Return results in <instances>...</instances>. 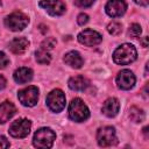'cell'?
<instances>
[{"mask_svg":"<svg viewBox=\"0 0 149 149\" xmlns=\"http://www.w3.org/2000/svg\"><path fill=\"white\" fill-rule=\"evenodd\" d=\"M137 57L136 49L133 44L125 43L115 49L113 52V61L120 65H127L133 63Z\"/></svg>","mask_w":149,"mask_h":149,"instance_id":"1","label":"cell"},{"mask_svg":"<svg viewBox=\"0 0 149 149\" xmlns=\"http://www.w3.org/2000/svg\"><path fill=\"white\" fill-rule=\"evenodd\" d=\"M69 116L76 122H83L90 116V111L81 99L74 98L69 105Z\"/></svg>","mask_w":149,"mask_h":149,"instance_id":"2","label":"cell"},{"mask_svg":"<svg viewBox=\"0 0 149 149\" xmlns=\"http://www.w3.org/2000/svg\"><path fill=\"white\" fill-rule=\"evenodd\" d=\"M56 140V134L50 128H40L33 139V143L36 148H50Z\"/></svg>","mask_w":149,"mask_h":149,"instance_id":"3","label":"cell"},{"mask_svg":"<svg viewBox=\"0 0 149 149\" xmlns=\"http://www.w3.org/2000/svg\"><path fill=\"white\" fill-rule=\"evenodd\" d=\"M28 22H29L28 16L21 12H14L5 19L6 27L13 31H19V30L24 29L27 27Z\"/></svg>","mask_w":149,"mask_h":149,"instance_id":"4","label":"cell"},{"mask_svg":"<svg viewBox=\"0 0 149 149\" xmlns=\"http://www.w3.org/2000/svg\"><path fill=\"white\" fill-rule=\"evenodd\" d=\"M97 141L100 147H111L116 144L118 139L115 134V129L111 126H105L98 129L97 133Z\"/></svg>","mask_w":149,"mask_h":149,"instance_id":"5","label":"cell"},{"mask_svg":"<svg viewBox=\"0 0 149 149\" xmlns=\"http://www.w3.org/2000/svg\"><path fill=\"white\" fill-rule=\"evenodd\" d=\"M47 105L52 112H61L65 106V95L63 91L58 88L52 90L47 97Z\"/></svg>","mask_w":149,"mask_h":149,"instance_id":"6","label":"cell"},{"mask_svg":"<svg viewBox=\"0 0 149 149\" xmlns=\"http://www.w3.org/2000/svg\"><path fill=\"white\" fill-rule=\"evenodd\" d=\"M30 127H31V123H30L29 120L17 119V120L13 121V123L9 126V134L13 137L22 139V137H26L29 134Z\"/></svg>","mask_w":149,"mask_h":149,"instance_id":"7","label":"cell"},{"mask_svg":"<svg viewBox=\"0 0 149 149\" xmlns=\"http://www.w3.org/2000/svg\"><path fill=\"white\" fill-rule=\"evenodd\" d=\"M17 97L22 105L28 106V107L35 106L38 100V88L36 86H28L19 91Z\"/></svg>","mask_w":149,"mask_h":149,"instance_id":"8","label":"cell"},{"mask_svg":"<svg viewBox=\"0 0 149 149\" xmlns=\"http://www.w3.org/2000/svg\"><path fill=\"white\" fill-rule=\"evenodd\" d=\"M101 40H102L101 35L99 33H97L95 30H92V29H85L78 35V41L86 47L97 45L101 42Z\"/></svg>","mask_w":149,"mask_h":149,"instance_id":"9","label":"cell"},{"mask_svg":"<svg viewBox=\"0 0 149 149\" xmlns=\"http://www.w3.org/2000/svg\"><path fill=\"white\" fill-rule=\"evenodd\" d=\"M40 6L52 16L62 15L65 12V5L61 0H41Z\"/></svg>","mask_w":149,"mask_h":149,"instance_id":"10","label":"cell"},{"mask_svg":"<svg viewBox=\"0 0 149 149\" xmlns=\"http://www.w3.org/2000/svg\"><path fill=\"white\" fill-rule=\"evenodd\" d=\"M106 13L112 17H118L125 14L127 5L125 0H109L105 7Z\"/></svg>","mask_w":149,"mask_h":149,"instance_id":"11","label":"cell"},{"mask_svg":"<svg viewBox=\"0 0 149 149\" xmlns=\"http://www.w3.org/2000/svg\"><path fill=\"white\" fill-rule=\"evenodd\" d=\"M116 84L122 90H129L135 84V76L129 70H121L116 77Z\"/></svg>","mask_w":149,"mask_h":149,"instance_id":"12","label":"cell"},{"mask_svg":"<svg viewBox=\"0 0 149 149\" xmlns=\"http://www.w3.org/2000/svg\"><path fill=\"white\" fill-rule=\"evenodd\" d=\"M119 108H120V104H119L118 99H115V98H108V99L104 102L101 111H102V113H104L106 116L113 118V116H115V115L118 114Z\"/></svg>","mask_w":149,"mask_h":149,"instance_id":"13","label":"cell"},{"mask_svg":"<svg viewBox=\"0 0 149 149\" xmlns=\"http://www.w3.org/2000/svg\"><path fill=\"white\" fill-rule=\"evenodd\" d=\"M29 47V41L26 37H16L12 42H9V49L13 54L21 55L26 52V50Z\"/></svg>","mask_w":149,"mask_h":149,"instance_id":"14","label":"cell"},{"mask_svg":"<svg viewBox=\"0 0 149 149\" xmlns=\"http://www.w3.org/2000/svg\"><path fill=\"white\" fill-rule=\"evenodd\" d=\"M16 112L15 106L10 101H3L0 104V123L8 121Z\"/></svg>","mask_w":149,"mask_h":149,"instance_id":"15","label":"cell"},{"mask_svg":"<svg viewBox=\"0 0 149 149\" xmlns=\"http://www.w3.org/2000/svg\"><path fill=\"white\" fill-rule=\"evenodd\" d=\"M69 87L71 90H74V91H85L88 85H90V81L84 77V76H74V77H71L69 79Z\"/></svg>","mask_w":149,"mask_h":149,"instance_id":"16","label":"cell"},{"mask_svg":"<svg viewBox=\"0 0 149 149\" xmlns=\"http://www.w3.org/2000/svg\"><path fill=\"white\" fill-rule=\"evenodd\" d=\"M13 77H14V80L16 83L24 84V83H28V81L31 80V78H33V71L30 69H28V68H19L14 72Z\"/></svg>","mask_w":149,"mask_h":149,"instance_id":"17","label":"cell"},{"mask_svg":"<svg viewBox=\"0 0 149 149\" xmlns=\"http://www.w3.org/2000/svg\"><path fill=\"white\" fill-rule=\"evenodd\" d=\"M64 62L68 65H70L71 68H74V69L81 68V65L84 63V61H83V58H81V56H80V54L78 51H70V52H68L65 55V57H64Z\"/></svg>","mask_w":149,"mask_h":149,"instance_id":"18","label":"cell"},{"mask_svg":"<svg viewBox=\"0 0 149 149\" xmlns=\"http://www.w3.org/2000/svg\"><path fill=\"white\" fill-rule=\"evenodd\" d=\"M129 118L134 122H142L144 120V112L141 108H139L136 106H133L129 109Z\"/></svg>","mask_w":149,"mask_h":149,"instance_id":"19","label":"cell"},{"mask_svg":"<svg viewBox=\"0 0 149 149\" xmlns=\"http://www.w3.org/2000/svg\"><path fill=\"white\" fill-rule=\"evenodd\" d=\"M35 56H36V61L40 63V64H49L50 61H51V56H50V52L40 48V50H37L35 52Z\"/></svg>","mask_w":149,"mask_h":149,"instance_id":"20","label":"cell"},{"mask_svg":"<svg viewBox=\"0 0 149 149\" xmlns=\"http://www.w3.org/2000/svg\"><path fill=\"white\" fill-rule=\"evenodd\" d=\"M107 30L111 35H119L121 31H122V26L120 22H116V21H112L108 26H107Z\"/></svg>","mask_w":149,"mask_h":149,"instance_id":"21","label":"cell"},{"mask_svg":"<svg viewBox=\"0 0 149 149\" xmlns=\"http://www.w3.org/2000/svg\"><path fill=\"white\" fill-rule=\"evenodd\" d=\"M142 33V29H141V26L137 24V23H133L130 27H129V30H128V35L133 38H137Z\"/></svg>","mask_w":149,"mask_h":149,"instance_id":"22","label":"cell"},{"mask_svg":"<svg viewBox=\"0 0 149 149\" xmlns=\"http://www.w3.org/2000/svg\"><path fill=\"white\" fill-rule=\"evenodd\" d=\"M55 45H56V40H55L54 37H47V38L42 42L41 48L44 49V50H47V51H50L51 49H54Z\"/></svg>","mask_w":149,"mask_h":149,"instance_id":"23","label":"cell"},{"mask_svg":"<svg viewBox=\"0 0 149 149\" xmlns=\"http://www.w3.org/2000/svg\"><path fill=\"white\" fill-rule=\"evenodd\" d=\"M95 0H74V3L78 6V7H81V8H86V7H90L94 3Z\"/></svg>","mask_w":149,"mask_h":149,"instance_id":"24","label":"cell"},{"mask_svg":"<svg viewBox=\"0 0 149 149\" xmlns=\"http://www.w3.org/2000/svg\"><path fill=\"white\" fill-rule=\"evenodd\" d=\"M8 63H9V59L6 56V54L0 51V69H5L8 65Z\"/></svg>","mask_w":149,"mask_h":149,"instance_id":"25","label":"cell"},{"mask_svg":"<svg viewBox=\"0 0 149 149\" xmlns=\"http://www.w3.org/2000/svg\"><path fill=\"white\" fill-rule=\"evenodd\" d=\"M87 21H88V15H87V14H84V13H81V14H79V15H78V19H77V22H78V24H80V26H84L85 23H87Z\"/></svg>","mask_w":149,"mask_h":149,"instance_id":"26","label":"cell"},{"mask_svg":"<svg viewBox=\"0 0 149 149\" xmlns=\"http://www.w3.org/2000/svg\"><path fill=\"white\" fill-rule=\"evenodd\" d=\"M9 147V142L7 141V139L5 136L0 135V149L1 148H8Z\"/></svg>","mask_w":149,"mask_h":149,"instance_id":"27","label":"cell"},{"mask_svg":"<svg viewBox=\"0 0 149 149\" xmlns=\"http://www.w3.org/2000/svg\"><path fill=\"white\" fill-rule=\"evenodd\" d=\"M6 87V79L2 74H0V90H3Z\"/></svg>","mask_w":149,"mask_h":149,"instance_id":"28","label":"cell"},{"mask_svg":"<svg viewBox=\"0 0 149 149\" xmlns=\"http://www.w3.org/2000/svg\"><path fill=\"white\" fill-rule=\"evenodd\" d=\"M136 3L141 5V6H147L148 5V0H134Z\"/></svg>","mask_w":149,"mask_h":149,"instance_id":"29","label":"cell"},{"mask_svg":"<svg viewBox=\"0 0 149 149\" xmlns=\"http://www.w3.org/2000/svg\"><path fill=\"white\" fill-rule=\"evenodd\" d=\"M141 43H142V45H143L144 48H147V47H148V37L144 36L143 40H141Z\"/></svg>","mask_w":149,"mask_h":149,"instance_id":"30","label":"cell"},{"mask_svg":"<svg viewBox=\"0 0 149 149\" xmlns=\"http://www.w3.org/2000/svg\"><path fill=\"white\" fill-rule=\"evenodd\" d=\"M0 5H1V0H0Z\"/></svg>","mask_w":149,"mask_h":149,"instance_id":"31","label":"cell"}]
</instances>
